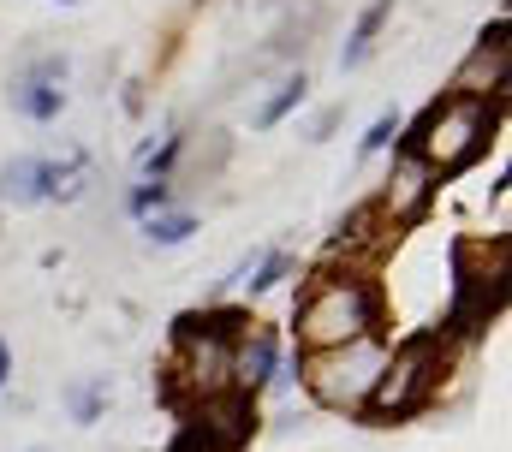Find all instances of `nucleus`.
Instances as JSON below:
<instances>
[{
    "label": "nucleus",
    "mask_w": 512,
    "mask_h": 452,
    "mask_svg": "<svg viewBox=\"0 0 512 452\" xmlns=\"http://www.w3.org/2000/svg\"><path fill=\"white\" fill-rule=\"evenodd\" d=\"M6 381H12V345L0 339V387H6Z\"/></svg>",
    "instance_id": "21"
},
{
    "label": "nucleus",
    "mask_w": 512,
    "mask_h": 452,
    "mask_svg": "<svg viewBox=\"0 0 512 452\" xmlns=\"http://www.w3.org/2000/svg\"><path fill=\"white\" fill-rule=\"evenodd\" d=\"M340 119H346V108H322L310 125H304V137H310V143H322V137H334V131H340Z\"/></svg>",
    "instance_id": "20"
},
{
    "label": "nucleus",
    "mask_w": 512,
    "mask_h": 452,
    "mask_svg": "<svg viewBox=\"0 0 512 452\" xmlns=\"http://www.w3.org/2000/svg\"><path fill=\"white\" fill-rule=\"evenodd\" d=\"M387 363L382 334L352 339V345H334V351H298V369H304V387L322 411H364L376 375Z\"/></svg>",
    "instance_id": "4"
},
{
    "label": "nucleus",
    "mask_w": 512,
    "mask_h": 452,
    "mask_svg": "<svg viewBox=\"0 0 512 452\" xmlns=\"http://www.w3.org/2000/svg\"><path fill=\"white\" fill-rule=\"evenodd\" d=\"M304 96H310V78H304V66H298V72H286V78L274 84V96H268V102H262V108L251 113V125H256V131H268V125H280L286 113H292L298 102H304Z\"/></svg>",
    "instance_id": "13"
},
{
    "label": "nucleus",
    "mask_w": 512,
    "mask_h": 452,
    "mask_svg": "<svg viewBox=\"0 0 512 452\" xmlns=\"http://www.w3.org/2000/svg\"><path fill=\"white\" fill-rule=\"evenodd\" d=\"M495 125H501V102L447 90L441 102H429V108L417 113V125L399 137V149L417 155L435 179H453V173H465L471 161H483Z\"/></svg>",
    "instance_id": "1"
},
{
    "label": "nucleus",
    "mask_w": 512,
    "mask_h": 452,
    "mask_svg": "<svg viewBox=\"0 0 512 452\" xmlns=\"http://www.w3.org/2000/svg\"><path fill=\"white\" fill-rule=\"evenodd\" d=\"M274 369H280V345H274V334L268 328H245V334L233 339V357H227V387L233 393H245V399H256L268 381H274Z\"/></svg>",
    "instance_id": "8"
},
{
    "label": "nucleus",
    "mask_w": 512,
    "mask_h": 452,
    "mask_svg": "<svg viewBox=\"0 0 512 452\" xmlns=\"http://www.w3.org/2000/svg\"><path fill=\"white\" fill-rule=\"evenodd\" d=\"M393 137H399V113L387 108L382 119H376V125H370V131H364V143H358V149H364V155H376V149H387V143H393Z\"/></svg>",
    "instance_id": "18"
},
{
    "label": "nucleus",
    "mask_w": 512,
    "mask_h": 452,
    "mask_svg": "<svg viewBox=\"0 0 512 452\" xmlns=\"http://www.w3.org/2000/svg\"><path fill=\"white\" fill-rule=\"evenodd\" d=\"M507 36H512L507 12H501L495 24H483V36H477L471 60H465V66H459V78H453V90H459V96H489V102H501V90H507Z\"/></svg>",
    "instance_id": "6"
},
{
    "label": "nucleus",
    "mask_w": 512,
    "mask_h": 452,
    "mask_svg": "<svg viewBox=\"0 0 512 452\" xmlns=\"http://www.w3.org/2000/svg\"><path fill=\"white\" fill-rule=\"evenodd\" d=\"M441 369H447V334H411L405 345H393L382 363V375H376V387H370V399H364V423L370 429H399V423H411V417H423L429 411V399H435V387H441Z\"/></svg>",
    "instance_id": "3"
},
{
    "label": "nucleus",
    "mask_w": 512,
    "mask_h": 452,
    "mask_svg": "<svg viewBox=\"0 0 512 452\" xmlns=\"http://www.w3.org/2000/svg\"><path fill=\"white\" fill-rule=\"evenodd\" d=\"M435 191H441V179L417 161V155H393V173H387V185H382V197L370 203L376 209V221L387 226H423L429 221V209H435Z\"/></svg>",
    "instance_id": "5"
},
{
    "label": "nucleus",
    "mask_w": 512,
    "mask_h": 452,
    "mask_svg": "<svg viewBox=\"0 0 512 452\" xmlns=\"http://www.w3.org/2000/svg\"><path fill=\"white\" fill-rule=\"evenodd\" d=\"M60 6H78V0H60Z\"/></svg>",
    "instance_id": "22"
},
{
    "label": "nucleus",
    "mask_w": 512,
    "mask_h": 452,
    "mask_svg": "<svg viewBox=\"0 0 512 452\" xmlns=\"http://www.w3.org/2000/svg\"><path fill=\"white\" fill-rule=\"evenodd\" d=\"M203 137H209V143H197V149H191V167H185L191 185H209V179L227 167V155H233V137H227V131H203Z\"/></svg>",
    "instance_id": "15"
},
{
    "label": "nucleus",
    "mask_w": 512,
    "mask_h": 452,
    "mask_svg": "<svg viewBox=\"0 0 512 452\" xmlns=\"http://www.w3.org/2000/svg\"><path fill=\"white\" fill-rule=\"evenodd\" d=\"M197 232V215L191 209H155V215H143V238L155 244V250H173V244H185Z\"/></svg>",
    "instance_id": "14"
},
{
    "label": "nucleus",
    "mask_w": 512,
    "mask_h": 452,
    "mask_svg": "<svg viewBox=\"0 0 512 452\" xmlns=\"http://www.w3.org/2000/svg\"><path fill=\"white\" fill-rule=\"evenodd\" d=\"M48 203V185H42V161L36 155H12L0 167V209H36Z\"/></svg>",
    "instance_id": "10"
},
{
    "label": "nucleus",
    "mask_w": 512,
    "mask_h": 452,
    "mask_svg": "<svg viewBox=\"0 0 512 452\" xmlns=\"http://www.w3.org/2000/svg\"><path fill=\"white\" fill-rule=\"evenodd\" d=\"M322 24H328V6L322 0H292V18L286 24H274V36H268V54H304L316 36H322Z\"/></svg>",
    "instance_id": "9"
},
{
    "label": "nucleus",
    "mask_w": 512,
    "mask_h": 452,
    "mask_svg": "<svg viewBox=\"0 0 512 452\" xmlns=\"http://www.w3.org/2000/svg\"><path fill=\"white\" fill-rule=\"evenodd\" d=\"M66 60L60 54H36L18 78H12V90H6V102L24 113V119H54L60 102H66Z\"/></svg>",
    "instance_id": "7"
},
{
    "label": "nucleus",
    "mask_w": 512,
    "mask_h": 452,
    "mask_svg": "<svg viewBox=\"0 0 512 452\" xmlns=\"http://www.w3.org/2000/svg\"><path fill=\"white\" fill-rule=\"evenodd\" d=\"M131 209H137V215H155V209H173V185H143V191L131 197Z\"/></svg>",
    "instance_id": "19"
},
{
    "label": "nucleus",
    "mask_w": 512,
    "mask_h": 452,
    "mask_svg": "<svg viewBox=\"0 0 512 452\" xmlns=\"http://www.w3.org/2000/svg\"><path fill=\"white\" fill-rule=\"evenodd\" d=\"M292 268H298V256H286V250H274V256H262V268H256V274L245 280V286H251V292H274V286H280V280H286Z\"/></svg>",
    "instance_id": "17"
},
{
    "label": "nucleus",
    "mask_w": 512,
    "mask_h": 452,
    "mask_svg": "<svg viewBox=\"0 0 512 452\" xmlns=\"http://www.w3.org/2000/svg\"><path fill=\"white\" fill-rule=\"evenodd\" d=\"M66 405H72V417H78V423H96V417H102V405H108V375H90L84 387H72V393H66Z\"/></svg>",
    "instance_id": "16"
},
{
    "label": "nucleus",
    "mask_w": 512,
    "mask_h": 452,
    "mask_svg": "<svg viewBox=\"0 0 512 452\" xmlns=\"http://www.w3.org/2000/svg\"><path fill=\"white\" fill-rule=\"evenodd\" d=\"M292 328H298L304 351H334V345L370 339L382 334V292L364 274H316L298 292Z\"/></svg>",
    "instance_id": "2"
},
{
    "label": "nucleus",
    "mask_w": 512,
    "mask_h": 452,
    "mask_svg": "<svg viewBox=\"0 0 512 452\" xmlns=\"http://www.w3.org/2000/svg\"><path fill=\"white\" fill-rule=\"evenodd\" d=\"M90 161H84V149H72L66 161H42V185H48V197L54 203H84L90 197Z\"/></svg>",
    "instance_id": "11"
},
{
    "label": "nucleus",
    "mask_w": 512,
    "mask_h": 452,
    "mask_svg": "<svg viewBox=\"0 0 512 452\" xmlns=\"http://www.w3.org/2000/svg\"><path fill=\"white\" fill-rule=\"evenodd\" d=\"M387 18H393V0H370V6L358 12L352 36H346V48H340V72H358V66L370 60V48H376V36H382Z\"/></svg>",
    "instance_id": "12"
}]
</instances>
